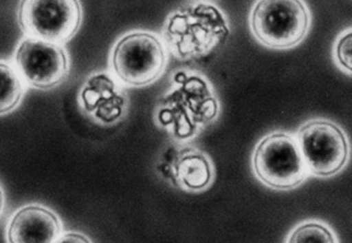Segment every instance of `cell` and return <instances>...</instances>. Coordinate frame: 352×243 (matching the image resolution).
Segmentation results:
<instances>
[{
  "instance_id": "5bb4252c",
  "label": "cell",
  "mask_w": 352,
  "mask_h": 243,
  "mask_svg": "<svg viewBox=\"0 0 352 243\" xmlns=\"http://www.w3.org/2000/svg\"><path fill=\"white\" fill-rule=\"evenodd\" d=\"M333 59L338 67L352 76V28L342 32L333 47Z\"/></svg>"
},
{
  "instance_id": "9a60e30c",
  "label": "cell",
  "mask_w": 352,
  "mask_h": 243,
  "mask_svg": "<svg viewBox=\"0 0 352 243\" xmlns=\"http://www.w3.org/2000/svg\"><path fill=\"white\" fill-rule=\"evenodd\" d=\"M58 242H90V238L79 233H65L58 238Z\"/></svg>"
},
{
  "instance_id": "52a82bcc",
  "label": "cell",
  "mask_w": 352,
  "mask_h": 243,
  "mask_svg": "<svg viewBox=\"0 0 352 243\" xmlns=\"http://www.w3.org/2000/svg\"><path fill=\"white\" fill-rule=\"evenodd\" d=\"M296 139L312 176H338L350 160L346 133L329 119L307 120L298 130Z\"/></svg>"
},
{
  "instance_id": "8992f818",
  "label": "cell",
  "mask_w": 352,
  "mask_h": 243,
  "mask_svg": "<svg viewBox=\"0 0 352 243\" xmlns=\"http://www.w3.org/2000/svg\"><path fill=\"white\" fill-rule=\"evenodd\" d=\"M83 9L79 0H20L17 22L28 36L65 44L82 26Z\"/></svg>"
},
{
  "instance_id": "9c48e42d",
  "label": "cell",
  "mask_w": 352,
  "mask_h": 243,
  "mask_svg": "<svg viewBox=\"0 0 352 243\" xmlns=\"http://www.w3.org/2000/svg\"><path fill=\"white\" fill-rule=\"evenodd\" d=\"M79 103L87 114L102 125L118 122L126 109L123 90L106 73L88 78L79 94Z\"/></svg>"
},
{
  "instance_id": "4fadbf2b",
  "label": "cell",
  "mask_w": 352,
  "mask_h": 243,
  "mask_svg": "<svg viewBox=\"0 0 352 243\" xmlns=\"http://www.w3.org/2000/svg\"><path fill=\"white\" fill-rule=\"evenodd\" d=\"M300 241H323V242H339L336 233L326 222L320 220H306L296 225L287 238V242H300Z\"/></svg>"
},
{
  "instance_id": "5b68a950",
  "label": "cell",
  "mask_w": 352,
  "mask_h": 243,
  "mask_svg": "<svg viewBox=\"0 0 352 243\" xmlns=\"http://www.w3.org/2000/svg\"><path fill=\"white\" fill-rule=\"evenodd\" d=\"M166 45L158 36L146 31L130 32L116 43L109 65L122 83L142 88L155 83L166 70Z\"/></svg>"
},
{
  "instance_id": "6da1fadb",
  "label": "cell",
  "mask_w": 352,
  "mask_h": 243,
  "mask_svg": "<svg viewBox=\"0 0 352 243\" xmlns=\"http://www.w3.org/2000/svg\"><path fill=\"white\" fill-rule=\"evenodd\" d=\"M219 101L206 78L180 72L162 96L155 119L177 140H190L218 118Z\"/></svg>"
},
{
  "instance_id": "8fae6325",
  "label": "cell",
  "mask_w": 352,
  "mask_h": 243,
  "mask_svg": "<svg viewBox=\"0 0 352 243\" xmlns=\"http://www.w3.org/2000/svg\"><path fill=\"white\" fill-rule=\"evenodd\" d=\"M168 174L174 185L190 192L206 191L215 178L209 156L193 147L176 151Z\"/></svg>"
},
{
  "instance_id": "7a4b0ae2",
  "label": "cell",
  "mask_w": 352,
  "mask_h": 243,
  "mask_svg": "<svg viewBox=\"0 0 352 243\" xmlns=\"http://www.w3.org/2000/svg\"><path fill=\"white\" fill-rule=\"evenodd\" d=\"M230 34L228 20L219 8L197 3L173 11L162 28L166 47L180 60L204 56Z\"/></svg>"
},
{
  "instance_id": "7c38bea8",
  "label": "cell",
  "mask_w": 352,
  "mask_h": 243,
  "mask_svg": "<svg viewBox=\"0 0 352 243\" xmlns=\"http://www.w3.org/2000/svg\"><path fill=\"white\" fill-rule=\"evenodd\" d=\"M1 73V96H0V112L10 114L21 104L25 88L22 83V76L11 67L9 63L1 61L0 63Z\"/></svg>"
},
{
  "instance_id": "3957f363",
  "label": "cell",
  "mask_w": 352,
  "mask_h": 243,
  "mask_svg": "<svg viewBox=\"0 0 352 243\" xmlns=\"http://www.w3.org/2000/svg\"><path fill=\"white\" fill-rule=\"evenodd\" d=\"M252 167L260 182L278 191L294 190L311 174L296 136L285 131H275L260 140Z\"/></svg>"
},
{
  "instance_id": "30bf717a",
  "label": "cell",
  "mask_w": 352,
  "mask_h": 243,
  "mask_svg": "<svg viewBox=\"0 0 352 243\" xmlns=\"http://www.w3.org/2000/svg\"><path fill=\"white\" fill-rule=\"evenodd\" d=\"M6 235L10 243L58 242L63 226L49 208L28 204L12 215Z\"/></svg>"
},
{
  "instance_id": "ba28073f",
  "label": "cell",
  "mask_w": 352,
  "mask_h": 243,
  "mask_svg": "<svg viewBox=\"0 0 352 243\" xmlns=\"http://www.w3.org/2000/svg\"><path fill=\"white\" fill-rule=\"evenodd\" d=\"M19 73L31 87L50 90L63 83L69 72L68 55L63 44L27 36L15 52Z\"/></svg>"
},
{
  "instance_id": "277c9868",
  "label": "cell",
  "mask_w": 352,
  "mask_h": 243,
  "mask_svg": "<svg viewBox=\"0 0 352 243\" xmlns=\"http://www.w3.org/2000/svg\"><path fill=\"white\" fill-rule=\"evenodd\" d=\"M256 41L274 50H288L305 39L310 11L302 0H258L249 16Z\"/></svg>"
}]
</instances>
